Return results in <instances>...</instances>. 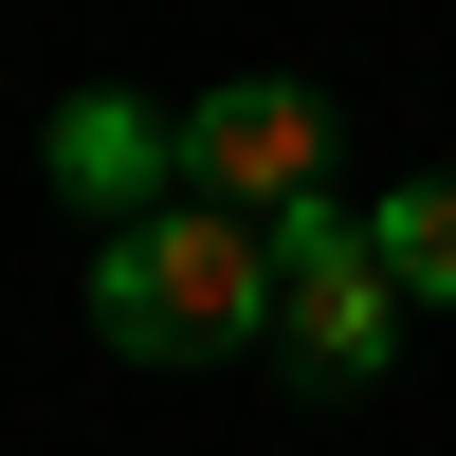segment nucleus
Returning <instances> with one entry per match:
<instances>
[{
    "label": "nucleus",
    "instance_id": "f257e3e1",
    "mask_svg": "<svg viewBox=\"0 0 456 456\" xmlns=\"http://www.w3.org/2000/svg\"><path fill=\"white\" fill-rule=\"evenodd\" d=\"M92 347H110V365L274 347V219L165 201V219H128V238H92Z\"/></svg>",
    "mask_w": 456,
    "mask_h": 456
},
{
    "label": "nucleus",
    "instance_id": "f03ea898",
    "mask_svg": "<svg viewBox=\"0 0 456 456\" xmlns=\"http://www.w3.org/2000/svg\"><path fill=\"white\" fill-rule=\"evenodd\" d=\"M274 365L311 402H365L402 365V292H384V256H365V219H329V201L274 219Z\"/></svg>",
    "mask_w": 456,
    "mask_h": 456
},
{
    "label": "nucleus",
    "instance_id": "7ed1b4c3",
    "mask_svg": "<svg viewBox=\"0 0 456 456\" xmlns=\"http://www.w3.org/2000/svg\"><path fill=\"white\" fill-rule=\"evenodd\" d=\"M329 92H292V73H238V92H201L183 110V201H219V219H292V201H329Z\"/></svg>",
    "mask_w": 456,
    "mask_h": 456
},
{
    "label": "nucleus",
    "instance_id": "20e7f679",
    "mask_svg": "<svg viewBox=\"0 0 456 456\" xmlns=\"http://www.w3.org/2000/svg\"><path fill=\"white\" fill-rule=\"evenodd\" d=\"M37 183H55L73 219H110V238H128V219L183 201V110H146V92H73L55 128H37Z\"/></svg>",
    "mask_w": 456,
    "mask_h": 456
},
{
    "label": "nucleus",
    "instance_id": "39448f33",
    "mask_svg": "<svg viewBox=\"0 0 456 456\" xmlns=\"http://www.w3.org/2000/svg\"><path fill=\"white\" fill-rule=\"evenodd\" d=\"M365 256H384L402 311H456V183H384L365 201Z\"/></svg>",
    "mask_w": 456,
    "mask_h": 456
}]
</instances>
